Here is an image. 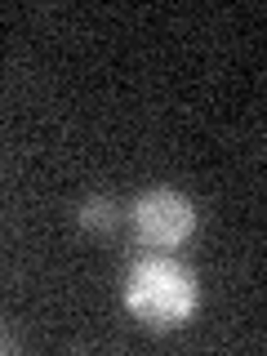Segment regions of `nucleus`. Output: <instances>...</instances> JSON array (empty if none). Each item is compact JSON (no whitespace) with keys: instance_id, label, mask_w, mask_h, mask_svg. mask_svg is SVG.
<instances>
[{"instance_id":"nucleus-1","label":"nucleus","mask_w":267,"mask_h":356,"mask_svg":"<svg viewBox=\"0 0 267 356\" xmlns=\"http://www.w3.org/2000/svg\"><path fill=\"white\" fill-rule=\"evenodd\" d=\"M200 303L196 276L187 272L178 259H143L129 267L125 276V307L138 325H147L156 334L178 330L192 321V312Z\"/></svg>"},{"instance_id":"nucleus-4","label":"nucleus","mask_w":267,"mask_h":356,"mask_svg":"<svg viewBox=\"0 0 267 356\" xmlns=\"http://www.w3.org/2000/svg\"><path fill=\"white\" fill-rule=\"evenodd\" d=\"M0 348H5V339H0Z\"/></svg>"},{"instance_id":"nucleus-2","label":"nucleus","mask_w":267,"mask_h":356,"mask_svg":"<svg viewBox=\"0 0 267 356\" xmlns=\"http://www.w3.org/2000/svg\"><path fill=\"white\" fill-rule=\"evenodd\" d=\"M129 222H134V236L147 250H174L196 232V205L174 187H152V192L134 200Z\"/></svg>"},{"instance_id":"nucleus-3","label":"nucleus","mask_w":267,"mask_h":356,"mask_svg":"<svg viewBox=\"0 0 267 356\" xmlns=\"http://www.w3.org/2000/svg\"><path fill=\"white\" fill-rule=\"evenodd\" d=\"M76 218H81V227H89V232H107V227H116V200H107V196H89Z\"/></svg>"}]
</instances>
